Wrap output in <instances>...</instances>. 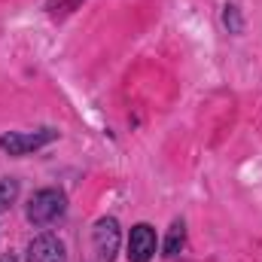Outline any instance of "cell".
I'll use <instances>...</instances> for the list:
<instances>
[{"mask_svg":"<svg viewBox=\"0 0 262 262\" xmlns=\"http://www.w3.org/2000/svg\"><path fill=\"white\" fill-rule=\"evenodd\" d=\"M156 229L149 223H137L131 226V235H128V262H149L156 256Z\"/></svg>","mask_w":262,"mask_h":262,"instance_id":"obj_4","label":"cell"},{"mask_svg":"<svg viewBox=\"0 0 262 262\" xmlns=\"http://www.w3.org/2000/svg\"><path fill=\"white\" fill-rule=\"evenodd\" d=\"M183 247H186V223H183V220H177V223L168 229V238H165V253H162V256L174 259Z\"/></svg>","mask_w":262,"mask_h":262,"instance_id":"obj_6","label":"cell"},{"mask_svg":"<svg viewBox=\"0 0 262 262\" xmlns=\"http://www.w3.org/2000/svg\"><path fill=\"white\" fill-rule=\"evenodd\" d=\"M25 213H28V223L40 226V229L52 226V223H58L67 213V195L61 189H40V192L31 195Z\"/></svg>","mask_w":262,"mask_h":262,"instance_id":"obj_1","label":"cell"},{"mask_svg":"<svg viewBox=\"0 0 262 262\" xmlns=\"http://www.w3.org/2000/svg\"><path fill=\"white\" fill-rule=\"evenodd\" d=\"M58 137L55 128H40V131H6L0 134V149L6 156H31L37 149H43L46 143H52Z\"/></svg>","mask_w":262,"mask_h":262,"instance_id":"obj_2","label":"cell"},{"mask_svg":"<svg viewBox=\"0 0 262 262\" xmlns=\"http://www.w3.org/2000/svg\"><path fill=\"white\" fill-rule=\"evenodd\" d=\"M18 192H21L18 180H15V177H3V180H0V210H9V207L18 201Z\"/></svg>","mask_w":262,"mask_h":262,"instance_id":"obj_7","label":"cell"},{"mask_svg":"<svg viewBox=\"0 0 262 262\" xmlns=\"http://www.w3.org/2000/svg\"><path fill=\"white\" fill-rule=\"evenodd\" d=\"M122 244V232H119V220L116 216H101L92 229V250L95 262H113Z\"/></svg>","mask_w":262,"mask_h":262,"instance_id":"obj_3","label":"cell"},{"mask_svg":"<svg viewBox=\"0 0 262 262\" xmlns=\"http://www.w3.org/2000/svg\"><path fill=\"white\" fill-rule=\"evenodd\" d=\"M0 262H15V259H12L9 253H3V256H0Z\"/></svg>","mask_w":262,"mask_h":262,"instance_id":"obj_9","label":"cell"},{"mask_svg":"<svg viewBox=\"0 0 262 262\" xmlns=\"http://www.w3.org/2000/svg\"><path fill=\"white\" fill-rule=\"evenodd\" d=\"M28 262H67V247L64 241L52 232L37 235L28 244Z\"/></svg>","mask_w":262,"mask_h":262,"instance_id":"obj_5","label":"cell"},{"mask_svg":"<svg viewBox=\"0 0 262 262\" xmlns=\"http://www.w3.org/2000/svg\"><path fill=\"white\" fill-rule=\"evenodd\" d=\"M223 25H226V31H229V34H241V31H244L241 9H238L235 3H226V9H223Z\"/></svg>","mask_w":262,"mask_h":262,"instance_id":"obj_8","label":"cell"}]
</instances>
